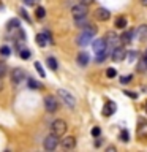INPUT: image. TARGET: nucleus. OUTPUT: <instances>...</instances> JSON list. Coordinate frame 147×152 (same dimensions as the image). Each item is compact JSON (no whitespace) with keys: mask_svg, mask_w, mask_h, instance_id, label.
Here are the masks:
<instances>
[{"mask_svg":"<svg viewBox=\"0 0 147 152\" xmlns=\"http://www.w3.org/2000/svg\"><path fill=\"white\" fill-rule=\"evenodd\" d=\"M97 33V27L95 26H85L84 27V32L82 33H79V37H78V45H81V46H85V45H89V43H92V38H93V35Z\"/></svg>","mask_w":147,"mask_h":152,"instance_id":"nucleus-1","label":"nucleus"},{"mask_svg":"<svg viewBox=\"0 0 147 152\" xmlns=\"http://www.w3.org/2000/svg\"><path fill=\"white\" fill-rule=\"evenodd\" d=\"M65 132H66V122L65 121L57 119V121L52 122V125H51V133L52 135H55L57 138H59V136H63Z\"/></svg>","mask_w":147,"mask_h":152,"instance_id":"nucleus-2","label":"nucleus"},{"mask_svg":"<svg viewBox=\"0 0 147 152\" xmlns=\"http://www.w3.org/2000/svg\"><path fill=\"white\" fill-rule=\"evenodd\" d=\"M59 97L62 98V102H63L68 108H74L76 106V98L71 95L68 90L65 89H59Z\"/></svg>","mask_w":147,"mask_h":152,"instance_id":"nucleus-3","label":"nucleus"},{"mask_svg":"<svg viewBox=\"0 0 147 152\" xmlns=\"http://www.w3.org/2000/svg\"><path fill=\"white\" fill-rule=\"evenodd\" d=\"M71 13H73L74 18H84V16H87V13H89L87 5H84V3L79 2L78 5H74V7L71 8Z\"/></svg>","mask_w":147,"mask_h":152,"instance_id":"nucleus-4","label":"nucleus"},{"mask_svg":"<svg viewBox=\"0 0 147 152\" xmlns=\"http://www.w3.org/2000/svg\"><path fill=\"white\" fill-rule=\"evenodd\" d=\"M44 106H46L47 113H55L57 108H59V102H57L52 95H47V97L44 98Z\"/></svg>","mask_w":147,"mask_h":152,"instance_id":"nucleus-5","label":"nucleus"},{"mask_svg":"<svg viewBox=\"0 0 147 152\" xmlns=\"http://www.w3.org/2000/svg\"><path fill=\"white\" fill-rule=\"evenodd\" d=\"M127 57V51L123 49V48L120 46H116V48H112V54H111V59L114 62H122L123 59Z\"/></svg>","mask_w":147,"mask_h":152,"instance_id":"nucleus-6","label":"nucleus"},{"mask_svg":"<svg viewBox=\"0 0 147 152\" xmlns=\"http://www.w3.org/2000/svg\"><path fill=\"white\" fill-rule=\"evenodd\" d=\"M57 146H59V140H57L55 135H52V133H51L49 136L44 138V149L46 151H54Z\"/></svg>","mask_w":147,"mask_h":152,"instance_id":"nucleus-7","label":"nucleus"},{"mask_svg":"<svg viewBox=\"0 0 147 152\" xmlns=\"http://www.w3.org/2000/svg\"><path fill=\"white\" fill-rule=\"evenodd\" d=\"M92 48H93L95 54H98V52H101V51H106L108 45H106V41H104V38H97V40L92 41Z\"/></svg>","mask_w":147,"mask_h":152,"instance_id":"nucleus-8","label":"nucleus"},{"mask_svg":"<svg viewBox=\"0 0 147 152\" xmlns=\"http://www.w3.org/2000/svg\"><path fill=\"white\" fill-rule=\"evenodd\" d=\"M116 109H117V104L111 102V100H108L106 103H104V106H103V116L104 117H111L114 113H116Z\"/></svg>","mask_w":147,"mask_h":152,"instance_id":"nucleus-9","label":"nucleus"},{"mask_svg":"<svg viewBox=\"0 0 147 152\" xmlns=\"http://www.w3.org/2000/svg\"><path fill=\"white\" fill-rule=\"evenodd\" d=\"M47 43H52V38H51V33L49 32H44V33H38L36 35V45L38 46H46Z\"/></svg>","mask_w":147,"mask_h":152,"instance_id":"nucleus-10","label":"nucleus"},{"mask_svg":"<svg viewBox=\"0 0 147 152\" xmlns=\"http://www.w3.org/2000/svg\"><path fill=\"white\" fill-rule=\"evenodd\" d=\"M60 146L63 147L65 151L74 149V147H76V138H74V136H66V138H63V140H62V142H60Z\"/></svg>","mask_w":147,"mask_h":152,"instance_id":"nucleus-11","label":"nucleus"},{"mask_svg":"<svg viewBox=\"0 0 147 152\" xmlns=\"http://www.w3.org/2000/svg\"><path fill=\"white\" fill-rule=\"evenodd\" d=\"M95 18H97L98 21H108V19L111 18V13H109V10H106V8H97L95 10Z\"/></svg>","mask_w":147,"mask_h":152,"instance_id":"nucleus-12","label":"nucleus"},{"mask_svg":"<svg viewBox=\"0 0 147 152\" xmlns=\"http://www.w3.org/2000/svg\"><path fill=\"white\" fill-rule=\"evenodd\" d=\"M135 35L139 41H146L147 40V24H142L135 30Z\"/></svg>","mask_w":147,"mask_h":152,"instance_id":"nucleus-13","label":"nucleus"},{"mask_svg":"<svg viewBox=\"0 0 147 152\" xmlns=\"http://www.w3.org/2000/svg\"><path fill=\"white\" fill-rule=\"evenodd\" d=\"M133 37H135V32L133 30H125L120 37H119V41H120L122 45H130L133 41Z\"/></svg>","mask_w":147,"mask_h":152,"instance_id":"nucleus-14","label":"nucleus"},{"mask_svg":"<svg viewBox=\"0 0 147 152\" xmlns=\"http://www.w3.org/2000/svg\"><path fill=\"white\" fill-rule=\"evenodd\" d=\"M24 78H25V71H24L22 68H14V70H13V73H11V79H13V83L19 84Z\"/></svg>","mask_w":147,"mask_h":152,"instance_id":"nucleus-15","label":"nucleus"},{"mask_svg":"<svg viewBox=\"0 0 147 152\" xmlns=\"http://www.w3.org/2000/svg\"><path fill=\"white\" fill-rule=\"evenodd\" d=\"M104 41H106L108 48H116V46H117V41H119V37H117L114 32H108V33H106V38H104Z\"/></svg>","mask_w":147,"mask_h":152,"instance_id":"nucleus-16","label":"nucleus"},{"mask_svg":"<svg viewBox=\"0 0 147 152\" xmlns=\"http://www.w3.org/2000/svg\"><path fill=\"white\" fill-rule=\"evenodd\" d=\"M138 136L139 138L147 136V121L146 119H139V122H138Z\"/></svg>","mask_w":147,"mask_h":152,"instance_id":"nucleus-17","label":"nucleus"},{"mask_svg":"<svg viewBox=\"0 0 147 152\" xmlns=\"http://www.w3.org/2000/svg\"><path fill=\"white\" fill-rule=\"evenodd\" d=\"M89 60H90V57L85 51H81L78 54V57H76V62H78V65H81V66H87Z\"/></svg>","mask_w":147,"mask_h":152,"instance_id":"nucleus-18","label":"nucleus"},{"mask_svg":"<svg viewBox=\"0 0 147 152\" xmlns=\"http://www.w3.org/2000/svg\"><path fill=\"white\" fill-rule=\"evenodd\" d=\"M147 70V51L142 54L139 64H138V71H146Z\"/></svg>","mask_w":147,"mask_h":152,"instance_id":"nucleus-19","label":"nucleus"},{"mask_svg":"<svg viewBox=\"0 0 147 152\" xmlns=\"http://www.w3.org/2000/svg\"><path fill=\"white\" fill-rule=\"evenodd\" d=\"M27 86H28V89H33V90L41 89V84L38 83V81H35L33 78H28V79H27Z\"/></svg>","mask_w":147,"mask_h":152,"instance_id":"nucleus-20","label":"nucleus"},{"mask_svg":"<svg viewBox=\"0 0 147 152\" xmlns=\"http://www.w3.org/2000/svg\"><path fill=\"white\" fill-rule=\"evenodd\" d=\"M7 28H8L9 32H11V30H16V28H19V19H16V18L11 19V21L7 24Z\"/></svg>","mask_w":147,"mask_h":152,"instance_id":"nucleus-21","label":"nucleus"},{"mask_svg":"<svg viewBox=\"0 0 147 152\" xmlns=\"http://www.w3.org/2000/svg\"><path fill=\"white\" fill-rule=\"evenodd\" d=\"M116 27L117 28H125L127 27V18H123V16L117 18L116 19Z\"/></svg>","mask_w":147,"mask_h":152,"instance_id":"nucleus-22","label":"nucleus"},{"mask_svg":"<svg viewBox=\"0 0 147 152\" xmlns=\"http://www.w3.org/2000/svg\"><path fill=\"white\" fill-rule=\"evenodd\" d=\"M74 24H76V27H81V28H84L85 26H87V21H85V16H84V18H74Z\"/></svg>","mask_w":147,"mask_h":152,"instance_id":"nucleus-23","label":"nucleus"},{"mask_svg":"<svg viewBox=\"0 0 147 152\" xmlns=\"http://www.w3.org/2000/svg\"><path fill=\"white\" fill-rule=\"evenodd\" d=\"M47 66H49V68L51 70H57V66H59V65H57V60L54 59V57H47Z\"/></svg>","mask_w":147,"mask_h":152,"instance_id":"nucleus-24","label":"nucleus"},{"mask_svg":"<svg viewBox=\"0 0 147 152\" xmlns=\"http://www.w3.org/2000/svg\"><path fill=\"white\" fill-rule=\"evenodd\" d=\"M97 56V62H103V60H106V57H108V49L106 51H101V52H98V54H95Z\"/></svg>","mask_w":147,"mask_h":152,"instance_id":"nucleus-25","label":"nucleus"},{"mask_svg":"<svg viewBox=\"0 0 147 152\" xmlns=\"http://www.w3.org/2000/svg\"><path fill=\"white\" fill-rule=\"evenodd\" d=\"M120 140H122L123 142H128V141H130V133H128V130H125V128H123V130L120 132Z\"/></svg>","mask_w":147,"mask_h":152,"instance_id":"nucleus-26","label":"nucleus"},{"mask_svg":"<svg viewBox=\"0 0 147 152\" xmlns=\"http://www.w3.org/2000/svg\"><path fill=\"white\" fill-rule=\"evenodd\" d=\"M30 57H32L30 49H21V59L27 60V59H30Z\"/></svg>","mask_w":147,"mask_h":152,"instance_id":"nucleus-27","label":"nucleus"},{"mask_svg":"<svg viewBox=\"0 0 147 152\" xmlns=\"http://www.w3.org/2000/svg\"><path fill=\"white\" fill-rule=\"evenodd\" d=\"M35 13H36V18L38 19H43V18L46 16V11H44V8H43V7H38Z\"/></svg>","mask_w":147,"mask_h":152,"instance_id":"nucleus-28","label":"nucleus"},{"mask_svg":"<svg viewBox=\"0 0 147 152\" xmlns=\"http://www.w3.org/2000/svg\"><path fill=\"white\" fill-rule=\"evenodd\" d=\"M0 54H2L3 57H8L9 54H11V51H9L8 46H2V48H0Z\"/></svg>","mask_w":147,"mask_h":152,"instance_id":"nucleus-29","label":"nucleus"},{"mask_svg":"<svg viewBox=\"0 0 147 152\" xmlns=\"http://www.w3.org/2000/svg\"><path fill=\"white\" fill-rule=\"evenodd\" d=\"M35 68H36V71L40 73V76L43 78V76H46V73H44V70H43V66H41V64L40 62H35Z\"/></svg>","mask_w":147,"mask_h":152,"instance_id":"nucleus-30","label":"nucleus"},{"mask_svg":"<svg viewBox=\"0 0 147 152\" xmlns=\"http://www.w3.org/2000/svg\"><path fill=\"white\" fill-rule=\"evenodd\" d=\"M5 73H7V64L0 60V78H3Z\"/></svg>","mask_w":147,"mask_h":152,"instance_id":"nucleus-31","label":"nucleus"},{"mask_svg":"<svg viewBox=\"0 0 147 152\" xmlns=\"http://www.w3.org/2000/svg\"><path fill=\"white\" fill-rule=\"evenodd\" d=\"M106 76H108V78H116V76H117L116 68H108L106 70Z\"/></svg>","mask_w":147,"mask_h":152,"instance_id":"nucleus-32","label":"nucleus"},{"mask_svg":"<svg viewBox=\"0 0 147 152\" xmlns=\"http://www.w3.org/2000/svg\"><path fill=\"white\" fill-rule=\"evenodd\" d=\"M131 78H133L131 75H125V76H122V78H120V83L122 84H128L131 81Z\"/></svg>","mask_w":147,"mask_h":152,"instance_id":"nucleus-33","label":"nucleus"},{"mask_svg":"<svg viewBox=\"0 0 147 152\" xmlns=\"http://www.w3.org/2000/svg\"><path fill=\"white\" fill-rule=\"evenodd\" d=\"M19 13H21V16H22L24 19H25V21H27V22H30V18H28V14L25 13V10H24V8H22V10H21V11H19Z\"/></svg>","mask_w":147,"mask_h":152,"instance_id":"nucleus-34","label":"nucleus"},{"mask_svg":"<svg viewBox=\"0 0 147 152\" xmlns=\"http://www.w3.org/2000/svg\"><path fill=\"white\" fill-rule=\"evenodd\" d=\"M100 132H101V130H100L98 127H93V128H92V135H93V136H100Z\"/></svg>","mask_w":147,"mask_h":152,"instance_id":"nucleus-35","label":"nucleus"},{"mask_svg":"<svg viewBox=\"0 0 147 152\" xmlns=\"http://www.w3.org/2000/svg\"><path fill=\"white\" fill-rule=\"evenodd\" d=\"M125 95H128V97H131V98H136V97H138V94L130 92V90H125Z\"/></svg>","mask_w":147,"mask_h":152,"instance_id":"nucleus-36","label":"nucleus"},{"mask_svg":"<svg viewBox=\"0 0 147 152\" xmlns=\"http://www.w3.org/2000/svg\"><path fill=\"white\" fill-rule=\"evenodd\" d=\"M135 57H136V52H135V51H131L130 54H128V60H130V62H131V60H135Z\"/></svg>","mask_w":147,"mask_h":152,"instance_id":"nucleus-37","label":"nucleus"},{"mask_svg":"<svg viewBox=\"0 0 147 152\" xmlns=\"http://www.w3.org/2000/svg\"><path fill=\"white\" fill-rule=\"evenodd\" d=\"M35 2H36V0H24V3H25V5H28V7H30V5H33Z\"/></svg>","mask_w":147,"mask_h":152,"instance_id":"nucleus-38","label":"nucleus"},{"mask_svg":"<svg viewBox=\"0 0 147 152\" xmlns=\"http://www.w3.org/2000/svg\"><path fill=\"white\" fill-rule=\"evenodd\" d=\"M81 3H84V5H89V3H92V2H95V0H79Z\"/></svg>","mask_w":147,"mask_h":152,"instance_id":"nucleus-39","label":"nucleus"},{"mask_svg":"<svg viewBox=\"0 0 147 152\" xmlns=\"http://www.w3.org/2000/svg\"><path fill=\"white\" fill-rule=\"evenodd\" d=\"M106 151H109V152H114V151H116V147H114V146H109Z\"/></svg>","mask_w":147,"mask_h":152,"instance_id":"nucleus-40","label":"nucleus"},{"mask_svg":"<svg viewBox=\"0 0 147 152\" xmlns=\"http://www.w3.org/2000/svg\"><path fill=\"white\" fill-rule=\"evenodd\" d=\"M3 89V78H0V90Z\"/></svg>","mask_w":147,"mask_h":152,"instance_id":"nucleus-41","label":"nucleus"},{"mask_svg":"<svg viewBox=\"0 0 147 152\" xmlns=\"http://www.w3.org/2000/svg\"><path fill=\"white\" fill-rule=\"evenodd\" d=\"M141 5H144V7H147V0H139Z\"/></svg>","mask_w":147,"mask_h":152,"instance_id":"nucleus-42","label":"nucleus"},{"mask_svg":"<svg viewBox=\"0 0 147 152\" xmlns=\"http://www.w3.org/2000/svg\"><path fill=\"white\" fill-rule=\"evenodd\" d=\"M146 111H147V102H146Z\"/></svg>","mask_w":147,"mask_h":152,"instance_id":"nucleus-43","label":"nucleus"}]
</instances>
